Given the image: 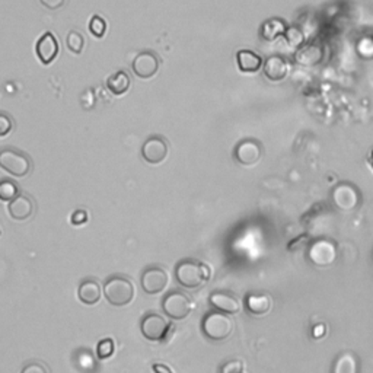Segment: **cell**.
<instances>
[{"mask_svg":"<svg viewBox=\"0 0 373 373\" xmlns=\"http://www.w3.org/2000/svg\"><path fill=\"white\" fill-rule=\"evenodd\" d=\"M21 194L19 185L13 179L3 178L0 179V200L10 203L13 199H17Z\"/></svg>","mask_w":373,"mask_h":373,"instance_id":"cell-25","label":"cell"},{"mask_svg":"<svg viewBox=\"0 0 373 373\" xmlns=\"http://www.w3.org/2000/svg\"><path fill=\"white\" fill-rule=\"evenodd\" d=\"M159 67H161V57L154 50L140 51L131 63L134 75L140 79H152L158 73Z\"/></svg>","mask_w":373,"mask_h":373,"instance_id":"cell-8","label":"cell"},{"mask_svg":"<svg viewBox=\"0 0 373 373\" xmlns=\"http://www.w3.org/2000/svg\"><path fill=\"white\" fill-rule=\"evenodd\" d=\"M0 168L13 176L24 178L33 171V159L19 149L3 147L0 150Z\"/></svg>","mask_w":373,"mask_h":373,"instance_id":"cell-4","label":"cell"},{"mask_svg":"<svg viewBox=\"0 0 373 373\" xmlns=\"http://www.w3.org/2000/svg\"><path fill=\"white\" fill-rule=\"evenodd\" d=\"M233 320L224 312L213 311L207 312L201 321L203 334L212 341H224L228 340L233 333Z\"/></svg>","mask_w":373,"mask_h":373,"instance_id":"cell-3","label":"cell"},{"mask_svg":"<svg viewBox=\"0 0 373 373\" xmlns=\"http://www.w3.org/2000/svg\"><path fill=\"white\" fill-rule=\"evenodd\" d=\"M358 192L350 184H340L333 191V201L343 212H352L358 204Z\"/></svg>","mask_w":373,"mask_h":373,"instance_id":"cell-13","label":"cell"},{"mask_svg":"<svg viewBox=\"0 0 373 373\" xmlns=\"http://www.w3.org/2000/svg\"><path fill=\"white\" fill-rule=\"evenodd\" d=\"M286 30H287V26L282 19L273 18V19H269L261 25L260 35L262 39H266V41H274L275 38L284 35Z\"/></svg>","mask_w":373,"mask_h":373,"instance_id":"cell-23","label":"cell"},{"mask_svg":"<svg viewBox=\"0 0 373 373\" xmlns=\"http://www.w3.org/2000/svg\"><path fill=\"white\" fill-rule=\"evenodd\" d=\"M66 46L73 54H80L85 47V38L79 31L72 30V31H69L66 37Z\"/></svg>","mask_w":373,"mask_h":373,"instance_id":"cell-26","label":"cell"},{"mask_svg":"<svg viewBox=\"0 0 373 373\" xmlns=\"http://www.w3.org/2000/svg\"><path fill=\"white\" fill-rule=\"evenodd\" d=\"M9 216L17 220V222H25L34 216L35 213V203L30 196L19 194L17 199H13L8 206Z\"/></svg>","mask_w":373,"mask_h":373,"instance_id":"cell-14","label":"cell"},{"mask_svg":"<svg viewBox=\"0 0 373 373\" xmlns=\"http://www.w3.org/2000/svg\"><path fill=\"white\" fill-rule=\"evenodd\" d=\"M309 260L318 267L331 266L337 258V246L329 239H318L309 248Z\"/></svg>","mask_w":373,"mask_h":373,"instance_id":"cell-10","label":"cell"},{"mask_svg":"<svg viewBox=\"0 0 373 373\" xmlns=\"http://www.w3.org/2000/svg\"><path fill=\"white\" fill-rule=\"evenodd\" d=\"M152 369H154L155 373H174L171 367H168L167 365H162V363H155L154 366H152Z\"/></svg>","mask_w":373,"mask_h":373,"instance_id":"cell-35","label":"cell"},{"mask_svg":"<svg viewBox=\"0 0 373 373\" xmlns=\"http://www.w3.org/2000/svg\"><path fill=\"white\" fill-rule=\"evenodd\" d=\"M324 56H325V50L322 44L311 43V44L302 46L300 48H298L295 54V62L303 67H312V66L320 64L324 60Z\"/></svg>","mask_w":373,"mask_h":373,"instance_id":"cell-15","label":"cell"},{"mask_svg":"<svg viewBox=\"0 0 373 373\" xmlns=\"http://www.w3.org/2000/svg\"><path fill=\"white\" fill-rule=\"evenodd\" d=\"M39 3L48 10H59L67 3V0H39Z\"/></svg>","mask_w":373,"mask_h":373,"instance_id":"cell-34","label":"cell"},{"mask_svg":"<svg viewBox=\"0 0 373 373\" xmlns=\"http://www.w3.org/2000/svg\"><path fill=\"white\" fill-rule=\"evenodd\" d=\"M172 324L165 320V318L156 312H149L143 316L140 322V331L146 340L161 343L170 337L172 329Z\"/></svg>","mask_w":373,"mask_h":373,"instance_id":"cell-6","label":"cell"},{"mask_svg":"<svg viewBox=\"0 0 373 373\" xmlns=\"http://www.w3.org/2000/svg\"><path fill=\"white\" fill-rule=\"evenodd\" d=\"M72 362L80 373H96L100 370V363L96 361L95 354L85 347L78 349L72 354Z\"/></svg>","mask_w":373,"mask_h":373,"instance_id":"cell-18","label":"cell"},{"mask_svg":"<svg viewBox=\"0 0 373 373\" xmlns=\"http://www.w3.org/2000/svg\"><path fill=\"white\" fill-rule=\"evenodd\" d=\"M244 370V363L241 361H229L220 367V373H241Z\"/></svg>","mask_w":373,"mask_h":373,"instance_id":"cell-32","label":"cell"},{"mask_svg":"<svg viewBox=\"0 0 373 373\" xmlns=\"http://www.w3.org/2000/svg\"><path fill=\"white\" fill-rule=\"evenodd\" d=\"M192 308H194V303L181 290H171L162 299V311L171 320H185L191 313Z\"/></svg>","mask_w":373,"mask_h":373,"instance_id":"cell-5","label":"cell"},{"mask_svg":"<svg viewBox=\"0 0 373 373\" xmlns=\"http://www.w3.org/2000/svg\"><path fill=\"white\" fill-rule=\"evenodd\" d=\"M237 64L242 73H255L262 66V57L253 50H239L237 53Z\"/></svg>","mask_w":373,"mask_h":373,"instance_id":"cell-20","label":"cell"},{"mask_svg":"<svg viewBox=\"0 0 373 373\" xmlns=\"http://www.w3.org/2000/svg\"><path fill=\"white\" fill-rule=\"evenodd\" d=\"M209 302L216 311L228 315L238 313L241 311L239 299L228 292H213L209 298Z\"/></svg>","mask_w":373,"mask_h":373,"instance_id":"cell-16","label":"cell"},{"mask_svg":"<svg viewBox=\"0 0 373 373\" xmlns=\"http://www.w3.org/2000/svg\"><path fill=\"white\" fill-rule=\"evenodd\" d=\"M104 296L113 307H126L134 299V286L124 275L116 274L108 278L102 287Z\"/></svg>","mask_w":373,"mask_h":373,"instance_id":"cell-2","label":"cell"},{"mask_svg":"<svg viewBox=\"0 0 373 373\" xmlns=\"http://www.w3.org/2000/svg\"><path fill=\"white\" fill-rule=\"evenodd\" d=\"M283 37L286 39L287 46L298 47V48H300L303 46V39H305V37H303V33L299 28H296V26H289Z\"/></svg>","mask_w":373,"mask_h":373,"instance_id":"cell-27","label":"cell"},{"mask_svg":"<svg viewBox=\"0 0 373 373\" xmlns=\"http://www.w3.org/2000/svg\"><path fill=\"white\" fill-rule=\"evenodd\" d=\"M212 271L204 262L185 258L175 266V279L185 289H199L210 280Z\"/></svg>","mask_w":373,"mask_h":373,"instance_id":"cell-1","label":"cell"},{"mask_svg":"<svg viewBox=\"0 0 373 373\" xmlns=\"http://www.w3.org/2000/svg\"><path fill=\"white\" fill-rule=\"evenodd\" d=\"M102 293L104 292L100 282H96L95 279H84L79 283L78 298L82 303H85V305H95V303H98Z\"/></svg>","mask_w":373,"mask_h":373,"instance_id":"cell-17","label":"cell"},{"mask_svg":"<svg viewBox=\"0 0 373 373\" xmlns=\"http://www.w3.org/2000/svg\"><path fill=\"white\" fill-rule=\"evenodd\" d=\"M168 282H170L168 273L159 266H150L145 269L140 278L142 289L147 295H158L163 292L168 286Z\"/></svg>","mask_w":373,"mask_h":373,"instance_id":"cell-9","label":"cell"},{"mask_svg":"<svg viewBox=\"0 0 373 373\" xmlns=\"http://www.w3.org/2000/svg\"><path fill=\"white\" fill-rule=\"evenodd\" d=\"M262 71H264V76L269 80L279 82V80L284 79L287 75V63L280 56H271L264 62V67H262Z\"/></svg>","mask_w":373,"mask_h":373,"instance_id":"cell-21","label":"cell"},{"mask_svg":"<svg viewBox=\"0 0 373 373\" xmlns=\"http://www.w3.org/2000/svg\"><path fill=\"white\" fill-rule=\"evenodd\" d=\"M333 373H358V361L354 353L343 352L336 358Z\"/></svg>","mask_w":373,"mask_h":373,"instance_id":"cell-24","label":"cell"},{"mask_svg":"<svg viewBox=\"0 0 373 373\" xmlns=\"http://www.w3.org/2000/svg\"><path fill=\"white\" fill-rule=\"evenodd\" d=\"M89 33L95 38H102L107 33V22L100 15H93L89 21Z\"/></svg>","mask_w":373,"mask_h":373,"instance_id":"cell-29","label":"cell"},{"mask_svg":"<svg viewBox=\"0 0 373 373\" xmlns=\"http://www.w3.org/2000/svg\"><path fill=\"white\" fill-rule=\"evenodd\" d=\"M261 146L258 142L251 140V139H245L239 142L233 150V158L238 163L245 165V167H250V165H254L260 161L261 158Z\"/></svg>","mask_w":373,"mask_h":373,"instance_id":"cell-12","label":"cell"},{"mask_svg":"<svg viewBox=\"0 0 373 373\" xmlns=\"http://www.w3.org/2000/svg\"><path fill=\"white\" fill-rule=\"evenodd\" d=\"M15 127V122H13V118L0 111V137H6L12 130Z\"/></svg>","mask_w":373,"mask_h":373,"instance_id":"cell-30","label":"cell"},{"mask_svg":"<svg viewBox=\"0 0 373 373\" xmlns=\"http://www.w3.org/2000/svg\"><path fill=\"white\" fill-rule=\"evenodd\" d=\"M114 340L113 338H104L96 345V356H98L100 361H105V358L111 357L114 354Z\"/></svg>","mask_w":373,"mask_h":373,"instance_id":"cell-28","label":"cell"},{"mask_svg":"<svg viewBox=\"0 0 373 373\" xmlns=\"http://www.w3.org/2000/svg\"><path fill=\"white\" fill-rule=\"evenodd\" d=\"M105 87L113 95L121 96L124 93H127V91L130 89L131 79H130L127 72L118 71V72L113 73L111 76H108V79L105 82Z\"/></svg>","mask_w":373,"mask_h":373,"instance_id":"cell-22","label":"cell"},{"mask_svg":"<svg viewBox=\"0 0 373 373\" xmlns=\"http://www.w3.org/2000/svg\"><path fill=\"white\" fill-rule=\"evenodd\" d=\"M367 162H369V167H370L372 171H373V149L369 152V155H367Z\"/></svg>","mask_w":373,"mask_h":373,"instance_id":"cell-36","label":"cell"},{"mask_svg":"<svg viewBox=\"0 0 373 373\" xmlns=\"http://www.w3.org/2000/svg\"><path fill=\"white\" fill-rule=\"evenodd\" d=\"M241 373H244V372H241Z\"/></svg>","mask_w":373,"mask_h":373,"instance_id":"cell-37","label":"cell"},{"mask_svg":"<svg viewBox=\"0 0 373 373\" xmlns=\"http://www.w3.org/2000/svg\"><path fill=\"white\" fill-rule=\"evenodd\" d=\"M142 158L150 165H159L167 159L170 154V145L165 137L159 134H154L147 137L145 143L142 145Z\"/></svg>","mask_w":373,"mask_h":373,"instance_id":"cell-7","label":"cell"},{"mask_svg":"<svg viewBox=\"0 0 373 373\" xmlns=\"http://www.w3.org/2000/svg\"><path fill=\"white\" fill-rule=\"evenodd\" d=\"M59 51H60L59 41L53 33L47 31L46 34H43L38 38L37 46H35V53H37V57L43 64L47 66L56 60V57L59 56Z\"/></svg>","mask_w":373,"mask_h":373,"instance_id":"cell-11","label":"cell"},{"mask_svg":"<svg viewBox=\"0 0 373 373\" xmlns=\"http://www.w3.org/2000/svg\"><path fill=\"white\" fill-rule=\"evenodd\" d=\"M71 222L72 225L75 226H80V225H85L88 222V213L85 210H76L73 212L72 217H71Z\"/></svg>","mask_w":373,"mask_h":373,"instance_id":"cell-33","label":"cell"},{"mask_svg":"<svg viewBox=\"0 0 373 373\" xmlns=\"http://www.w3.org/2000/svg\"><path fill=\"white\" fill-rule=\"evenodd\" d=\"M245 308L251 315H266L273 308V299L267 293H250L245 298Z\"/></svg>","mask_w":373,"mask_h":373,"instance_id":"cell-19","label":"cell"},{"mask_svg":"<svg viewBox=\"0 0 373 373\" xmlns=\"http://www.w3.org/2000/svg\"><path fill=\"white\" fill-rule=\"evenodd\" d=\"M21 373H48V369L44 363L33 361L22 367Z\"/></svg>","mask_w":373,"mask_h":373,"instance_id":"cell-31","label":"cell"}]
</instances>
